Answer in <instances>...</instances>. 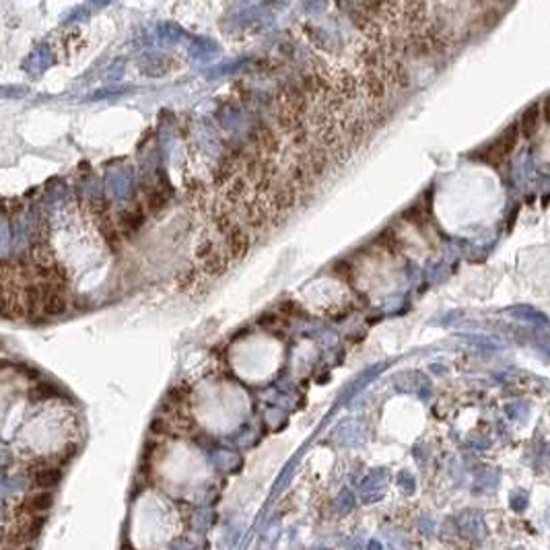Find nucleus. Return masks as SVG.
I'll return each instance as SVG.
<instances>
[{
    "label": "nucleus",
    "mask_w": 550,
    "mask_h": 550,
    "mask_svg": "<svg viewBox=\"0 0 550 550\" xmlns=\"http://www.w3.org/2000/svg\"><path fill=\"white\" fill-rule=\"evenodd\" d=\"M33 484L41 491H50L54 487H58V482L62 480V472L54 466H41V468H35L33 476H31Z\"/></svg>",
    "instance_id": "6"
},
{
    "label": "nucleus",
    "mask_w": 550,
    "mask_h": 550,
    "mask_svg": "<svg viewBox=\"0 0 550 550\" xmlns=\"http://www.w3.org/2000/svg\"><path fill=\"white\" fill-rule=\"evenodd\" d=\"M43 524H46L43 515H29L27 522H23V524L14 526L10 532H6L4 550L27 549L29 542H33L39 536V532L43 530Z\"/></svg>",
    "instance_id": "1"
},
{
    "label": "nucleus",
    "mask_w": 550,
    "mask_h": 550,
    "mask_svg": "<svg viewBox=\"0 0 550 550\" xmlns=\"http://www.w3.org/2000/svg\"><path fill=\"white\" fill-rule=\"evenodd\" d=\"M526 505H528V501H526L522 495H513V497H511V509H513L515 513H522V511L526 509Z\"/></svg>",
    "instance_id": "8"
},
{
    "label": "nucleus",
    "mask_w": 550,
    "mask_h": 550,
    "mask_svg": "<svg viewBox=\"0 0 550 550\" xmlns=\"http://www.w3.org/2000/svg\"><path fill=\"white\" fill-rule=\"evenodd\" d=\"M21 550H33V549H29V547H27V549H21Z\"/></svg>",
    "instance_id": "11"
},
{
    "label": "nucleus",
    "mask_w": 550,
    "mask_h": 550,
    "mask_svg": "<svg viewBox=\"0 0 550 550\" xmlns=\"http://www.w3.org/2000/svg\"><path fill=\"white\" fill-rule=\"evenodd\" d=\"M252 231L248 229V227H244V225H239L235 231H231L227 237H223V242H225V250H227V254L231 256V260H242L246 254H248V250H250V246H252V235H250Z\"/></svg>",
    "instance_id": "3"
},
{
    "label": "nucleus",
    "mask_w": 550,
    "mask_h": 550,
    "mask_svg": "<svg viewBox=\"0 0 550 550\" xmlns=\"http://www.w3.org/2000/svg\"><path fill=\"white\" fill-rule=\"evenodd\" d=\"M167 204V194L161 186H153L148 192H146V198H144V210L146 213H159L163 206Z\"/></svg>",
    "instance_id": "7"
},
{
    "label": "nucleus",
    "mask_w": 550,
    "mask_h": 550,
    "mask_svg": "<svg viewBox=\"0 0 550 550\" xmlns=\"http://www.w3.org/2000/svg\"><path fill=\"white\" fill-rule=\"evenodd\" d=\"M520 138H522L520 126H518V122H513V124H509V126L503 130V135L497 138L491 146H487L484 157H487L491 163H501V161H505V159L515 150Z\"/></svg>",
    "instance_id": "2"
},
{
    "label": "nucleus",
    "mask_w": 550,
    "mask_h": 550,
    "mask_svg": "<svg viewBox=\"0 0 550 550\" xmlns=\"http://www.w3.org/2000/svg\"><path fill=\"white\" fill-rule=\"evenodd\" d=\"M52 505H54V495L50 491H41V493L27 497L19 511L27 515H39V513H46Z\"/></svg>",
    "instance_id": "5"
},
{
    "label": "nucleus",
    "mask_w": 550,
    "mask_h": 550,
    "mask_svg": "<svg viewBox=\"0 0 550 550\" xmlns=\"http://www.w3.org/2000/svg\"><path fill=\"white\" fill-rule=\"evenodd\" d=\"M540 110H542V120L547 122L550 126V93L542 99V104H540Z\"/></svg>",
    "instance_id": "9"
},
{
    "label": "nucleus",
    "mask_w": 550,
    "mask_h": 550,
    "mask_svg": "<svg viewBox=\"0 0 550 550\" xmlns=\"http://www.w3.org/2000/svg\"><path fill=\"white\" fill-rule=\"evenodd\" d=\"M540 122H542V110H540V104H532L528 106L522 116H520V132L522 138H534L538 135V128H540Z\"/></svg>",
    "instance_id": "4"
},
{
    "label": "nucleus",
    "mask_w": 550,
    "mask_h": 550,
    "mask_svg": "<svg viewBox=\"0 0 550 550\" xmlns=\"http://www.w3.org/2000/svg\"><path fill=\"white\" fill-rule=\"evenodd\" d=\"M165 429H167V424H165L163 418H157V420L153 422V433H165Z\"/></svg>",
    "instance_id": "10"
}]
</instances>
